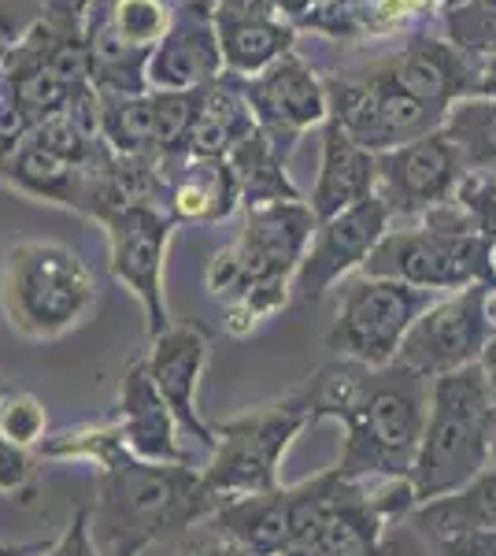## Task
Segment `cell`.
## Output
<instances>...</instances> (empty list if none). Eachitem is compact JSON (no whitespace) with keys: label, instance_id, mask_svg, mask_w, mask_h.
I'll return each mask as SVG.
<instances>
[{"label":"cell","instance_id":"d6986e66","mask_svg":"<svg viewBox=\"0 0 496 556\" xmlns=\"http://www.w3.org/2000/svg\"><path fill=\"white\" fill-rule=\"evenodd\" d=\"M393 71L408 93L430 104L434 112L448 115V108L463 97H474L478 60L456 49L445 34H415L404 52L393 60Z\"/></svg>","mask_w":496,"mask_h":556},{"label":"cell","instance_id":"8fae6325","mask_svg":"<svg viewBox=\"0 0 496 556\" xmlns=\"http://www.w3.org/2000/svg\"><path fill=\"white\" fill-rule=\"evenodd\" d=\"M393 212L382 197H367L356 208H345L319 223L308 256L293 275V301L319 304L333 286H341L352 271H364L378 241L390 235Z\"/></svg>","mask_w":496,"mask_h":556},{"label":"cell","instance_id":"83f0119b","mask_svg":"<svg viewBox=\"0 0 496 556\" xmlns=\"http://www.w3.org/2000/svg\"><path fill=\"white\" fill-rule=\"evenodd\" d=\"M415 523L430 538H448L463 531H496V468L482 471L463 490L427 501L415 508Z\"/></svg>","mask_w":496,"mask_h":556},{"label":"cell","instance_id":"4316f807","mask_svg":"<svg viewBox=\"0 0 496 556\" xmlns=\"http://www.w3.org/2000/svg\"><path fill=\"white\" fill-rule=\"evenodd\" d=\"M0 89H4L8 101L20 108L30 123L49 119V115H56L71 104V89L52 75L30 38L0 67Z\"/></svg>","mask_w":496,"mask_h":556},{"label":"cell","instance_id":"7402d4cb","mask_svg":"<svg viewBox=\"0 0 496 556\" xmlns=\"http://www.w3.org/2000/svg\"><path fill=\"white\" fill-rule=\"evenodd\" d=\"M393 519L382 513L374 497V482H352L341 475L327 516H322L319 538L327 556H385V531Z\"/></svg>","mask_w":496,"mask_h":556},{"label":"cell","instance_id":"1f68e13d","mask_svg":"<svg viewBox=\"0 0 496 556\" xmlns=\"http://www.w3.org/2000/svg\"><path fill=\"white\" fill-rule=\"evenodd\" d=\"M290 301H293V282H252L238 301L222 304V308H227L222 327H227V334L233 338H245L259 323L278 316Z\"/></svg>","mask_w":496,"mask_h":556},{"label":"cell","instance_id":"4dcf8cb0","mask_svg":"<svg viewBox=\"0 0 496 556\" xmlns=\"http://www.w3.org/2000/svg\"><path fill=\"white\" fill-rule=\"evenodd\" d=\"M104 8L115 30L145 52H152L164 41V34L170 30V20H175V8H170L167 0H104Z\"/></svg>","mask_w":496,"mask_h":556},{"label":"cell","instance_id":"60d3db41","mask_svg":"<svg viewBox=\"0 0 496 556\" xmlns=\"http://www.w3.org/2000/svg\"><path fill=\"white\" fill-rule=\"evenodd\" d=\"M52 542H30V545H4L0 542V556H41Z\"/></svg>","mask_w":496,"mask_h":556},{"label":"cell","instance_id":"8992f818","mask_svg":"<svg viewBox=\"0 0 496 556\" xmlns=\"http://www.w3.org/2000/svg\"><path fill=\"white\" fill-rule=\"evenodd\" d=\"M308 427H315V416L301 386L270 405H256L245 416H233L215 427L219 445L201 471V493L212 505V516L233 497H252V493H270L282 486L278 468H282L293 438Z\"/></svg>","mask_w":496,"mask_h":556},{"label":"cell","instance_id":"cb8c5ba5","mask_svg":"<svg viewBox=\"0 0 496 556\" xmlns=\"http://www.w3.org/2000/svg\"><path fill=\"white\" fill-rule=\"evenodd\" d=\"M252 130H256V115L249 108L245 86H241L238 75L227 71L212 86H204L193 130H189V156L227 160Z\"/></svg>","mask_w":496,"mask_h":556},{"label":"cell","instance_id":"5bb4252c","mask_svg":"<svg viewBox=\"0 0 496 556\" xmlns=\"http://www.w3.org/2000/svg\"><path fill=\"white\" fill-rule=\"evenodd\" d=\"M149 342L152 345L145 364L160 397L175 412L178 427L193 434L207 453H215L219 434H215V427L204 424L201 408H196V386H201L207 353H212V330L201 327V323H170L164 334L149 338Z\"/></svg>","mask_w":496,"mask_h":556},{"label":"cell","instance_id":"603a6c76","mask_svg":"<svg viewBox=\"0 0 496 556\" xmlns=\"http://www.w3.org/2000/svg\"><path fill=\"white\" fill-rule=\"evenodd\" d=\"M241 208V182L230 160L189 156L167 182V212L175 223L215 227Z\"/></svg>","mask_w":496,"mask_h":556},{"label":"cell","instance_id":"e0dca14e","mask_svg":"<svg viewBox=\"0 0 496 556\" xmlns=\"http://www.w3.org/2000/svg\"><path fill=\"white\" fill-rule=\"evenodd\" d=\"M222 60L238 78L264 75L270 64L293 52L296 30L275 12V0H215Z\"/></svg>","mask_w":496,"mask_h":556},{"label":"cell","instance_id":"7bdbcfd3","mask_svg":"<svg viewBox=\"0 0 496 556\" xmlns=\"http://www.w3.org/2000/svg\"><path fill=\"white\" fill-rule=\"evenodd\" d=\"M493 468H496V424H493Z\"/></svg>","mask_w":496,"mask_h":556},{"label":"cell","instance_id":"484cf974","mask_svg":"<svg viewBox=\"0 0 496 556\" xmlns=\"http://www.w3.org/2000/svg\"><path fill=\"white\" fill-rule=\"evenodd\" d=\"M227 160L241 182V208H264V204H278V201H304L290 178V160L275 149V141L259 127Z\"/></svg>","mask_w":496,"mask_h":556},{"label":"cell","instance_id":"277c9868","mask_svg":"<svg viewBox=\"0 0 496 556\" xmlns=\"http://www.w3.org/2000/svg\"><path fill=\"white\" fill-rule=\"evenodd\" d=\"M359 275L396 278L434 293H459L474 282H496V260L474 215L459 201H448L411 227H390Z\"/></svg>","mask_w":496,"mask_h":556},{"label":"cell","instance_id":"f1b7e54d","mask_svg":"<svg viewBox=\"0 0 496 556\" xmlns=\"http://www.w3.org/2000/svg\"><path fill=\"white\" fill-rule=\"evenodd\" d=\"M101 119H104V141L115 156L160 160L152 89L149 93H101Z\"/></svg>","mask_w":496,"mask_h":556},{"label":"cell","instance_id":"52a82bcc","mask_svg":"<svg viewBox=\"0 0 496 556\" xmlns=\"http://www.w3.org/2000/svg\"><path fill=\"white\" fill-rule=\"evenodd\" d=\"M437 301L441 293L396 282V278H345V286L338 290V316L327 330V349L341 361L390 367L400 356L408 330Z\"/></svg>","mask_w":496,"mask_h":556},{"label":"cell","instance_id":"b9f144b4","mask_svg":"<svg viewBox=\"0 0 496 556\" xmlns=\"http://www.w3.org/2000/svg\"><path fill=\"white\" fill-rule=\"evenodd\" d=\"M278 556H327L319 542H290Z\"/></svg>","mask_w":496,"mask_h":556},{"label":"cell","instance_id":"d6a6232c","mask_svg":"<svg viewBox=\"0 0 496 556\" xmlns=\"http://www.w3.org/2000/svg\"><path fill=\"white\" fill-rule=\"evenodd\" d=\"M0 438L23 450H38L49 438V412L34 393L26 390H8L0 397Z\"/></svg>","mask_w":496,"mask_h":556},{"label":"cell","instance_id":"7a4b0ae2","mask_svg":"<svg viewBox=\"0 0 496 556\" xmlns=\"http://www.w3.org/2000/svg\"><path fill=\"white\" fill-rule=\"evenodd\" d=\"M207 519L212 505L201 493V471L189 464H152L123 450L101 468V513L93 531L104 534V556H138Z\"/></svg>","mask_w":496,"mask_h":556},{"label":"cell","instance_id":"44dd1931","mask_svg":"<svg viewBox=\"0 0 496 556\" xmlns=\"http://www.w3.org/2000/svg\"><path fill=\"white\" fill-rule=\"evenodd\" d=\"M207 523H212L215 538L230 542L233 549L249 556H278L293 542L290 486L252 493V497H233L215 508V516Z\"/></svg>","mask_w":496,"mask_h":556},{"label":"cell","instance_id":"d4e9b609","mask_svg":"<svg viewBox=\"0 0 496 556\" xmlns=\"http://www.w3.org/2000/svg\"><path fill=\"white\" fill-rule=\"evenodd\" d=\"M0 182L12 186V190L23 197H34V201H52L75 212H86V204H89L86 167L67 164V160L52 156V152L30 146V141H23V146L0 164Z\"/></svg>","mask_w":496,"mask_h":556},{"label":"cell","instance_id":"74e56055","mask_svg":"<svg viewBox=\"0 0 496 556\" xmlns=\"http://www.w3.org/2000/svg\"><path fill=\"white\" fill-rule=\"evenodd\" d=\"M434 556H496V531H463L434 538Z\"/></svg>","mask_w":496,"mask_h":556},{"label":"cell","instance_id":"d590c367","mask_svg":"<svg viewBox=\"0 0 496 556\" xmlns=\"http://www.w3.org/2000/svg\"><path fill=\"white\" fill-rule=\"evenodd\" d=\"M437 0H371V38L374 34H393L400 26H411L427 12H434Z\"/></svg>","mask_w":496,"mask_h":556},{"label":"cell","instance_id":"9c48e42d","mask_svg":"<svg viewBox=\"0 0 496 556\" xmlns=\"http://www.w3.org/2000/svg\"><path fill=\"white\" fill-rule=\"evenodd\" d=\"M496 338V282H474L459 293L441 298L427 308L408 330L396 364L411 371L441 379L459 367L482 361V353Z\"/></svg>","mask_w":496,"mask_h":556},{"label":"cell","instance_id":"4fadbf2b","mask_svg":"<svg viewBox=\"0 0 496 556\" xmlns=\"http://www.w3.org/2000/svg\"><path fill=\"white\" fill-rule=\"evenodd\" d=\"M241 86H245L252 115H256V127L275 141V149L285 160L293 156L304 134L330 119L327 78L315 75L296 52L270 64L264 75L241 78Z\"/></svg>","mask_w":496,"mask_h":556},{"label":"cell","instance_id":"9a60e30c","mask_svg":"<svg viewBox=\"0 0 496 556\" xmlns=\"http://www.w3.org/2000/svg\"><path fill=\"white\" fill-rule=\"evenodd\" d=\"M319 230L308 201H278L264 208H245L241 235L233 241L252 282H293L296 267L308 256V245Z\"/></svg>","mask_w":496,"mask_h":556},{"label":"cell","instance_id":"30bf717a","mask_svg":"<svg viewBox=\"0 0 496 556\" xmlns=\"http://www.w3.org/2000/svg\"><path fill=\"white\" fill-rule=\"evenodd\" d=\"M101 227L107 235V267H112V275L141 301L149 319V338L164 334L175 323L167 312L164 275L170 235H175L178 223L160 204H141V208L107 215Z\"/></svg>","mask_w":496,"mask_h":556},{"label":"cell","instance_id":"8d00e7d4","mask_svg":"<svg viewBox=\"0 0 496 556\" xmlns=\"http://www.w3.org/2000/svg\"><path fill=\"white\" fill-rule=\"evenodd\" d=\"M34 453L0 438V493H26L34 486Z\"/></svg>","mask_w":496,"mask_h":556},{"label":"cell","instance_id":"f546056e","mask_svg":"<svg viewBox=\"0 0 496 556\" xmlns=\"http://www.w3.org/2000/svg\"><path fill=\"white\" fill-rule=\"evenodd\" d=\"M441 130L459 149L467 175H496V101L463 97L448 108Z\"/></svg>","mask_w":496,"mask_h":556},{"label":"cell","instance_id":"2e32d148","mask_svg":"<svg viewBox=\"0 0 496 556\" xmlns=\"http://www.w3.org/2000/svg\"><path fill=\"white\" fill-rule=\"evenodd\" d=\"M227 75L215 0H186L175 4V20L164 41L152 49L149 89H201Z\"/></svg>","mask_w":496,"mask_h":556},{"label":"cell","instance_id":"f6af8a7d","mask_svg":"<svg viewBox=\"0 0 496 556\" xmlns=\"http://www.w3.org/2000/svg\"><path fill=\"white\" fill-rule=\"evenodd\" d=\"M445 4H453V0H445Z\"/></svg>","mask_w":496,"mask_h":556},{"label":"cell","instance_id":"3957f363","mask_svg":"<svg viewBox=\"0 0 496 556\" xmlns=\"http://www.w3.org/2000/svg\"><path fill=\"white\" fill-rule=\"evenodd\" d=\"M493 424L496 393L482 367L471 364L434 379L427 434L411 468V490L419 505L448 497L489 471Z\"/></svg>","mask_w":496,"mask_h":556},{"label":"cell","instance_id":"836d02e7","mask_svg":"<svg viewBox=\"0 0 496 556\" xmlns=\"http://www.w3.org/2000/svg\"><path fill=\"white\" fill-rule=\"evenodd\" d=\"M41 15H44L41 0H0V67L30 38V30L38 26Z\"/></svg>","mask_w":496,"mask_h":556},{"label":"cell","instance_id":"ffe728a7","mask_svg":"<svg viewBox=\"0 0 496 556\" xmlns=\"http://www.w3.org/2000/svg\"><path fill=\"white\" fill-rule=\"evenodd\" d=\"M378 193V152L364 149L352 141L333 119L322 123V160L319 178L308 197L315 219H330V215L356 208L367 197Z\"/></svg>","mask_w":496,"mask_h":556},{"label":"cell","instance_id":"ac0fdd59","mask_svg":"<svg viewBox=\"0 0 496 556\" xmlns=\"http://www.w3.org/2000/svg\"><path fill=\"white\" fill-rule=\"evenodd\" d=\"M115 427H119L126 450L133 456H141V460L189 464V453L182 445V427H178L175 412L167 408V401L160 397L145 361H133L123 371Z\"/></svg>","mask_w":496,"mask_h":556},{"label":"cell","instance_id":"5b68a950","mask_svg":"<svg viewBox=\"0 0 496 556\" xmlns=\"http://www.w3.org/2000/svg\"><path fill=\"white\" fill-rule=\"evenodd\" d=\"M0 308L15 334L56 342L93 316L97 278L75 249L56 241H15L0 267Z\"/></svg>","mask_w":496,"mask_h":556},{"label":"cell","instance_id":"ee69618b","mask_svg":"<svg viewBox=\"0 0 496 556\" xmlns=\"http://www.w3.org/2000/svg\"><path fill=\"white\" fill-rule=\"evenodd\" d=\"M4 393H8V386H4V382H0V397H4Z\"/></svg>","mask_w":496,"mask_h":556},{"label":"cell","instance_id":"ab89813d","mask_svg":"<svg viewBox=\"0 0 496 556\" xmlns=\"http://www.w3.org/2000/svg\"><path fill=\"white\" fill-rule=\"evenodd\" d=\"M474 97H485V101H496V52H493V56H482V60H478Z\"/></svg>","mask_w":496,"mask_h":556},{"label":"cell","instance_id":"f35d334b","mask_svg":"<svg viewBox=\"0 0 496 556\" xmlns=\"http://www.w3.org/2000/svg\"><path fill=\"white\" fill-rule=\"evenodd\" d=\"M138 556H249V553H241V549H233L230 542H222V538H215V542H207L201 545V549H189V553H160L156 545L145 553H138Z\"/></svg>","mask_w":496,"mask_h":556},{"label":"cell","instance_id":"6da1fadb","mask_svg":"<svg viewBox=\"0 0 496 556\" xmlns=\"http://www.w3.org/2000/svg\"><path fill=\"white\" fill-rule=\"evenodd\" d=\"M315 424L338 419L345 427V450L338 471L352 482L411 479L415 456L430 419L434 379L404 364L364 367L330 361L301 386Z\"/></svg>","mask_w":496,"mask_h":556},{"label":"cell","instance_id":"e575fe53","mask_svg":"<svg viewBox=\"0 0 496 556\" xmlns=\"http://www.w3.org/2000/svg\"><path fill=\"white\" fill-rule=\"evenodd\" d=\"M41 556H104L93 538V508H75L63 534Z\"/></svg>","mask_w":496,"mask_h":556},{"label":"cell","instance_id":"ba28073f","mask_svg":"<svg viewBox=\"0 0 496 556\" xmlns=\"http://www.w3.org/2000/svg\"><path fill=\"white\" fill-rule=\"evenodd\" d=\"M330 119L371 152H390L408 141L445 127V115L422 104L396 78L393 64L374 71H348V75H327Z\"/></svg>","mask_w":496,"mask_h":556},{"label":"cell","instance_id":"7c38bea8","mask_svg":"<svg viewBox=\"0 0 496 556\" xmlns=\"http://www.w3.org/2000/svg\"><path fill=\"white\" fill-rule=\"evenodd\" d=\"M463 178L467 167L445 130L378 156V197L390 204L393 219H422L430 208L456 201Z\"/></svg>","mask_w":496,"mask_h":556}]
</instances>
